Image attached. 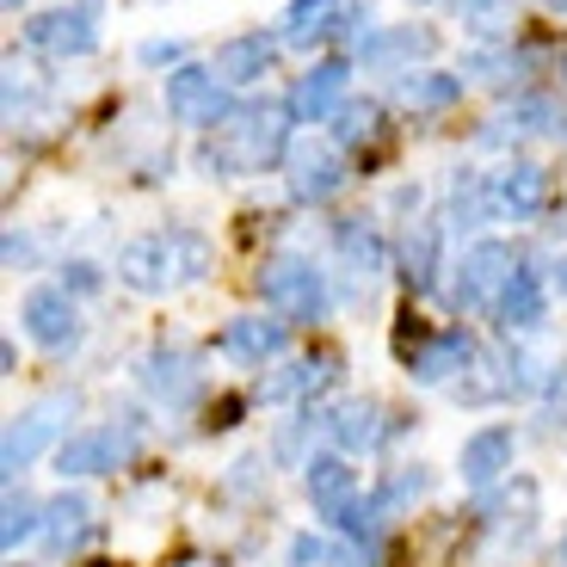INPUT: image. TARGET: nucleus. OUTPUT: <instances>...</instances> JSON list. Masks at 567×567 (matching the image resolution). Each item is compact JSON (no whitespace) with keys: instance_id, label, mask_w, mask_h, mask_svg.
<instances>
[{"instance_id":"30","label":"nucleus","mask_w":567,"mask_h":567,"mask_svg":"<svg viewBox=\"0 0 567 567\" xmlns=\"http://www.w3.org/2000/svg\"><path fill=\"white\" fill-rule=\"evenodd\" d=\"M377 130H383V112H377V105L364 100V105H346L340 124H333V136H340V142H370Z\"/></svg>"},{"instance_id":"4","label":"nucleus","mask_w":567,"mask_h":567,"mask_svg":"<svg viewBox=\"0 0 567 567\" xmlns=\"http://www.w3.org/2000/svg\"><path fill=\"white\" fill-rule=\"evenodd\" d=\"M512 271H518V259H512L506 241H475V247L463 254V266H456L451 302H456V309H468V315H475V309H499Z\"/></svg>"},{"instance_id":"1","label":"nucleus","mask_w":567,"mask_h":567,"mask_svg":"<svg viewBox=\"0 0 567 567\" xmlns=\"http://www.w3.org/2000/svg\"><path fill=\"white\" fill-rule=\"evenodd\" d=\"M204 266H210V241L198 228H161V235H142L117 254V278L142 297H161L185 278H204Z\"/></svg>"},{"instance_id":"35","label":"nucleus","mask_w":567,"mask_h":567,"mask_svg":"<svg viewBox=\"0 0 567 567\" xmlns=\"http://www.w3.org/2000/svg\"><path fill=\"white\" fill-rule=\"evenodd\" d=\"M321 567H364V555L352 549V543H327V555H321Z\"/></svg>"},{"instance_id":"38","label":"nucleus","mask_w":567,"mask_h":567,"mask_svg":"<svg viewBox=\"0 0 567 567\" xmlns=\"http://www.w3.org/2000/svg\"><path fill=\"white\" fill-rule=\"evenodd\" d=\"M451 7H456V13H475V7H482V0H451Z\"/></svg>"},{"instance_id":"23","label":"nucleus","mask_w":567,"mask_h":567,"mask_svg":"<svg viewBox=\"0 0 567 567\" xmlns=\"http://www.w3.org/2000/svg\"><path fill=\"white\" fill-rule=\"evenodd\" d=\"M333 377H340V364H333V358H302V364H278V370H271L266 383H259V395H266V401H297V395L327 389Z\"/></svg>"},{"instance_id":"21","label":"nucleus","mask_w":567,"mask_h":567,"mask_svg":"<svg viewBox=\"0 0 567 567\" xmlns=\"http://www.w3.org/2000/svg\"><path fill=\"white\" fill-rule=\"evenodd\" d=\"M346 185V161L333 155V148H302L297 155V173H290V192H297L302 204H327L333 192Z\"/></svg>"},{"instance_id":"12","label":"nucleus","mask_w":567,"mask_h":567,"mask_svg":"<svg viewBox=\"0 0 567 567\" xmlns=\"http://www.w3.org/2000/svg\"><path fill=\"white\" fill-rule=\"evenodd\" d=\"M346 62H315L309 74H302L297 86H290V117H297V124H321L327 112H333V105H340V93H346Z\"/></svg>"},{"instance_id":"33","label":"nucleus","mask_w":567,"mask_h":567,"mask_svg":"<svg viewBox=\"0 0 567 567\" xmlns=\"http://www.w3.org/2000/svg\"><path fill=\"white\" fill-rule=\"evenodd\" d=\"M142 62H148V69H167V62H179V43H173V38H148V43H142Z\"/></svg>"},{"instance_id":"18","label":"nucleus","mask_w":567,"mask_h":567,"mask_svg":"<svg viewBox=\"0 0 567 567\" xmlns=\"http://www.w3.org/2000/svg\"><path fill=\"white\" fill-rule=\"evenodd\" d=\"M86 537H93V506L81 494H62L43 506V549L50 555H74Z\"/></svg>"},{"instance_id":"27","label":"nucleus","mask_w":567,"mask_h":567,"mask_svg":"<svg viewBox=\"0 0 567 567\" xmlns=\"http://www.w3.org/2000/svg\"><path fill=\"white\" fill-rule=\"evenodd\" d=\"M401 266H408V284H413V290H425V284H432V271H439V228H432V223H413V228H408V247H401Z\"/></svg>"},{"instance_id":"16","label":"nucleus","mask_w":567,"mask_h":567,"mask_svg":"<svg viewBox=\"0 0 567 567\" xmlns=\"http://www.w3.org/2000/svg\"><path fill=\"white\" fill-rule=\"evenodd\" d=\"M512 451H518L512 425H482V432L463 444L456 468H463V482H468V487H487L494 475H506V468H512Z\"/></svg>"},{"instance_id":"6","label":"nucleus","mask_w":567,"mask_h":567,"mask_svg":"<svg viewBox=\"0 0 567 567\" xmlns=\"http://www.w3.org/2000/svg\"><path fill=\"white\" fill-rule=\"evenodd\" d=\"M69 413H74V395H50V401H38V408H25L13 425H7V444H0V468H7V475H19V468H25L31 456H38L43 444L56 439L62 425H69Z\"/></svg>"},{"instance_id":"2","label":"nucleus","mask_w":567,"mask_h":567,"mask_svg":"<svg viewBox=\"0 0 567 567\" xmlns=\"http://www.w3.org/2000/svg\"><path fill=\"white\" fill-rule=\"evenodd\" d=\"M290 148V105H247L228 124H216L204 167L210 173H266Z\"/></svg>"},{"instance_id":"14","label":"nucleus","mask_w":567,"mask_h":567,"mask_svg":"<svg viewBox=\"0 0 567 567\" xmlns=\"http://www.w3.org/2000/svg\"><path fill=\"white\" fill-rule=\"evenodd\" d=\"M309 475H302V487H309V499H315V512L321 518H346L352 512V499H358V475L346 468V456H309Z\"/></svg>"},{"instance_id":"9","label":"nucleus","mask_w":567,"mask_h":567,"mask_svg":"<svg viewBox=\"0 0 567 567\" xmlns=\"http://www.w3.org/2000/svg\"><path fill=\"white\" fill-rule=\"evenodd\" d=\"M142 389L161 401V408H192L204 389V370H198V352H185V346H161V352H148V364H142Z\"/></svg>"},{"instance_id":"31","label":"nucleus","mask_w":567,"mask_h":567,"mask_svg":"<svg viewBox=\"0 0 567 567\" xmlns=\"http://www.w3.org/2000/svg\"><path fill=\"white\" fill-rule=\"evenodd\" d=\"M425 494V468H395L383 482V494H377V506L383 512H395V506H408V499H420Z\"/></svg>"},{"instance_id":"37","label":"nucleus","mask_w":567,"mask_h":567,"mask_svg":"<svg viewBox=\"0 0 567 567\" xmlns=\"http://www.w3.org/2000/svg\"><path fill=\"white\" fill-rule=\"evenodd\" d=\"M549 284H555V290H561V297H567V254H561V259H555V271H549Z\"/></svg>"},{"instance_id":"11","label":"nucleus","mask_w":567,"mask_h":567,"mask_svg":"<svg viewBox=\"0 0 567 567\" xmlns=\"http://www.w3.org/2000/svg\"><path fill=\"white\" fill-rule=\"evenodd\" d=\"M346 25H358L352 0H290L284 7V43H297V50H315V43L340 38Z\"/></svg>"},{"instance_id":"3","label":"nucleus","mask_w":567,"mask_h":567,"mask_svg":"<svg viewBox=\"0 0 567 567\" xmlns=\"http://www.w3.org/2000/svg\"><path fill=\"white\" fill-rule=\"evenodd\" d=\"M259 297H266L284 321H321L327 284H321V271H315L309 259L284 254V259H266V271H259Z\"/></svg>"},{"instance_id":"15","label":"nucleus","mask_w":567,"mask_h":567,"mask_svg":"<svg viewBox=\"0 0 567 567\" xmlns=\"http://www.w3.org/2000/svg\"><path fill=\"white\" fill-rule=\"evenodd\" d=\"M284 340H290V327L266 321V315H235V321L223 327V352L235 358V364H266V358L284 352Z\"/></svg>"},{"instance_id":"10","label":"nucleus","mask_w":567,"mask_h":567,"mask_svg":"<svg viewBox=\"0 0 567 567\" xmlns=\"http://www.w3.org/2000/svg\"><path fill=\"white\" fill-rule=\"evenodd\" d=\"M19 321H25V333L43 346V352H62V346L81 340V315H74L69 290H31L25 309H19Z\"/></svg>"},{"instance_id":"5","label":"nucleus","mask_w":567,"mask_h":567,"mask_svg":"<svg viewBox=\"0 0 567 567\" xmlns=\"http://www.w3.org/2000/svg\"><path fill=\"white\" fill-rule=\"evenodd\" d=\"M142 451V425H100V432H74L62 439L56 451V468L62 475H105V468H124L130 456Z\"/></svg>"},{"instance_id":"24","label":"nucleus","mask_w":567,"mask_h":567,"mask_svg":"<svg viewBox=\"0 0 567 567\" xmlns=\"http://www.w3.org/2000/svg\"><path fill=\"white\" fill-rule=\"evenodd\" d=\"M543 297H549V290H543V271H530V266H518L512 271V284H506V297H499V327H537L543 321Z\"/></svg>"},{"instance_id":"13","label":"nucleus","mask_w":567,"mask_h":567,"mask_svg":"<svg viewBox=\"0 0 567 567\" xmlns=\"http://www.w3.org/2000/svg\"><path fill=\"white\" fill-rule=\"evenodd\" d=\"M271 62H278V38H266V31H241V38H228L223 50H216V81L223 86H254Z\"/></svg>"},{"instance_id":"22","label":"nucleus","mask_w":567,"mask_h":567,"mask_svg":"<svg viewBox=\"0 0 567 567\" xmlns=\"http://www.w3.org/2000/svg\"><path fill=\"white\" fill-rule=\"evenodd\" d=\"M499 210H512V216H537L543 204H549V173L537 167V161H512L506 173H499Z\"/></svg>"},{"instance_id":"26","label":"nucleus","mask_w":567,"mask_h":567,"mask_svg":"<svg viewBox=\"0 0 567 567\" xmlns=\"http://www.w3.org/2000/svg\"><path fill=\"white\" fill-rule=\"evenodd\" d=\"M340 254H346V266H352V278H364V284L383 271V241H377L370 223H340Z\"/></svg>"},{"instance_id":"41","label":"nucleus","mask_w":567,"mask_h":567,"mask_svg":"<svg viewBox=\"0 0 567 567\" xmlns=\"http://www.w3.org/2000/svg\"><path fill=\"white\" fill-rule=\"evenodd\" d=\"M561 555H567V549H561Z\"/></svg>"},{"instance_id":"20","label":"nucleus","mask_w":567,"mask_h":567,"mask_svg":"<svg viewBox=\"0 0 567 567\" xmlns=\"http://www.w3.org/2000/svg\"><path fill=\"white\" fill-rule=\"evenodd\" d=\"M468 364H475V340H468L463 327H444L439 340L420 346V358H413V377H420V383H451L456 370H468Z\"/></svg>"},{"instance_id":"7","label":"nucleus","mask_w":567,"mask_h":567,"mask_svg":"<svg viewBox=\"0 0 567 567\" xmlns=\"http://www.w3.org/2000/svg\"><path fill=\"white\" fill-rule=\"evenodd\" d=\"M43 56H86L100 43V7L93 0H74V7H56V13H38L25 31Z\"/></svg>"},{"instance_id":"8","label":"nucleus","mask_w":567,"mask_h":567,"mask_svg":"<svg viewBox=\"0 0 567 567\" xmlns=\"http://www.w3.org/2000/svg\"><path fill=\"white\" fill-rule=\"evenodd\" d=\"M167 112L192 130L228 124V93L216 81V69H173L167 74Z\"/></svg>"},{"instance_id":"25","label":"nucleus","mask_w":567,"mask_h":567,"mask_svg":"<svg viewBox=\"0 0 567 567\" xmlns=\"http://www.w3.org/2000/svg\"><path fill=\"white\" fill-rule=\"evenodd\" d=\"M463 100V81L456 74H401V105H413V112H439V105H456Z\"/></svg>"},{"instance_id":"39","label":"nucleus","mask_w":567,"mask_h":567,"mask_svg":"<svg viewBox=\"0 0 567 567\" xmlns=\"http://www.w3.org/2000/svg\"><path fill=\"white\" fill-rule=\"evenodd\" d=\"M549 7H567V0H549Z\"/></svg>"},{"instance_id":"40","label":"nucleus","mask_w":567,"mask_h":567,"mask_svg":"<svg viewBox=\"0 0 567 567\" xmlns=\"http://www.w3.org/2000/svg\"><path fill=\"white\" fill-rule=\"evenodd\" d=\"M185 567H204V561H185Z\"/></svg>"},{"instance_id":"17","label":"nucleus","mask_w":567,"mask_h":567,"mask_svg":"<svg viewBox=\"0 0 567 567\" xmlns=\"http://www.w3.org/2000/svg\"><path fill=\"white\" fill-rule=\"evenodd\" d=\"M321 425L333 432V444H340V451H377V444L389 439L383 408H377V401H340V408L321 413Z\"/></svg>"},{"instance_id":"36","label":"nucleus","mask_w":567,"mask_h":567,"mask_svg":"<svg viewBox=\"0 0 567 567\" xmlns=\"http://www.w3.org/2000/svg\"><path fill=\"white\" fill-rule=\"evenodd\" d=\"M549 420H561V425H567V370L549 383Z\"/></svg>"},{"instance_id":"32","label":"nucleus","mask_w":567,"mask_h":567,"mask_svg":"<svg viewBox=\"0 0 567 567\" xmlns=\"http://www.w3.org/2000/svg\"><path fill=\"white\" fill-rule=\"evenodd\" d=\"M62 290H74V297H86V290H100V266H86V259L62 266Z\"/></svg>"},{"instance_id":"19","label":"nucleus","mask_w":567,"mask_h":567,"mask_svg":"<svg viewBox=\"0 0 567 567\" xmlns=\"http://www.w3.org/2000/svg\"><path fill=\"white\" fill-rule=\"evenodd\" d=\"M432 50H439V31H425V25H389V31L358 43V56H364L370 69H395V62L432 56Z\"/></svg>"},{"instance_id":"28","label":"nucleus","mask_w":567,"mask_h":567,"mask_svg":"<svg viewBox=\"0 0 567 567\" xmlns=\"http://www.w3.org/2000/svg\"><path fill=\"white\" fill-rule=\"evenodd\" d=\"M494 204H499V192H487L482 173H456V185H451V216H456L463 228H475L487 210H494Z\"/></svg>"},{"instance_id":"29","label":"nucleus","mask_w":567,"mask_h":567,"mask_svg":"<svg viewBox=\"0 0 567 567\" xmlns=\"http://www.w3.org/2000/svg\"><path fill=\"white\" fill-rule=\"evenodd\" d=\"M38 512H43V506H38L31 494H13V499H7V525H0V543H7V549H19L31 530H43V525H38Z\"/></svg>"},{"instance_id":"34","label":"nucleus","mask_w":567,"mask_h":567,"mask_svg":"<svg viewBox=\"0 0 567 567\" xmlns=\"http://www.w3.org/2000/svg\"><path fill=\"white\" fill-rule=\"evenodd\" d=\"M321 555H327V543H315V537L290 543V561H297V567H321Z\"/></svg>"}]
</instances>
